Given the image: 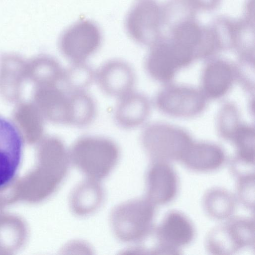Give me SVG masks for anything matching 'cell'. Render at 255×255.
Returning a JSON list of instances; mask_svg holds the SVG:
<instances>
[{
    "label": "cell",
    "mask_w": 255,
    "mask_h": 255,
    "mask_svg": "<svg viewBox=\"0 0 255 255\" xmlns=\"http://www.w3.org/2000/svg\"><path fill=\"white\" fill-rule=\"evenodd\" d=\"M95 72L85 62L72 63L65 69L62 81L64 88L70 91L86 90L95 79Z\"/></svg>",
    "instance_id": "cell-21"
},
{
    "label": "cell",
    "mask_w": 255,
    "mask_h": 255,
    "mask_svg": "<svg viewBox=\"0 0 255 255\" xmlns=\"http://www.w3.org/2000/svg\"><path fill=\"white\" fill-rule=\"evenodd\" d=\"M232 48L238 52L242 60L254 61V28L250 18L234 22Z\"/></svg>",
    "instance_id": "cell-20"
},
{
    "label": "cell",
    "mask_w": 255,
    "mask_h": 255,
    "mask_svg": "<svg viewBox=\"0 0 255 255\" xmlns=\"http://www.w3.org/2000/svg\"><path fill=\"white\" fill-rule=\"evenodd\" d=\"M236 204V198L232 194L220 188L211 189L203 198L205 212L210 217L218 220L231 218Z\"/></svg>",
    "instance_id": "cell-18"
},
{
    "label": "cell",
    "mask_w": 255,
    "mask_h": 255,
    "mask_svg": "<svg viewBox=\"0 0 255 255\" xmlns=\"http://www.w3.org/2000/svg\"><path fill=\"white\" fill-rule=\"evenodd\" d=\"M70 162L87 179L100 182L117 165L120 150L112 139L100 136L83 135L69 150Z\"/></svg>",
    "instance_id": "cell-1"
},
{
    "label": "cell",
    "mask_w": 255,
    "mask_h": 255,
    "mask_svg": "<svg viewBox=\"0 0 255 255\" xmlns=\"http://www.w3.org/2000/svg\"><path fill=\"white\" fill-rule=\"evenodd\" d=\"M238 110L235 105L228 103L221 109L218 117V129L220 136L224 139L231 141L240 122Z\"/></svg>",
    "instance_id": "cell-22"
},
{
    "label": "cell",
    "mask_w": 255,
    "mask_h": 255,
    "mask_svg": "<svg viewBox=\"0 0 255 255\" xmlns=\"http://www.w3.org/2000/svg\"><path fill=\"white\" fill-rule=\"evenodd\" d=\"M220 0H191L196 8L205 10L214 9L219 4Z\"/></svg>",
    "instance_id": "cell-24"
},
{
    "label": "cell",
    "mask_w": 255,
    "mask_h": 255,
    "mask_svg": "<svg viewBox=\"0 0 255 255\" xmlns=\"http://www.w3.org/2000/svg\"><path fill=\"white\" fill-rule=\"evenodd\" d=\"M153 232L157 241L151 250L153 254H179L180 249L190 244L195 236L191 221L177 211L168 212Z\"/></svg>",
    "instance_id": "cell-8"
},
{
    "label": "cell",
    "mask_w": 255,
    "mask_h": 255,
    "mask_svg": "<svg viewBox=\"0 0 255 255\" xmlns=\"http://www.w3.org/2000/svg\"><path fill=\"white\" fill-rule=\"evenodd\" d=\"M236 148L232 167L237 176L252 173L254 168L255 131L254 127L241 124L231 141Z\"/></svg>",
    "instance_id": "cell-17"
},
{
    "label": "cell",
    "mask_w": 255,
    "mask_h": 255,
    "mask_svg": "<svg viewBox=\"0 0 255 255\" xmlns=\"http://www.w3.org/2000/svg\"><path fill=\"white\" fill-rule=\"evenodd\" d=\"M141 141L152 162L181 161L193 141L190 134L180 128L162 123H152L143 129Z\"/></svg>",
    "instance_id": "cell-3"
},
{
    "label": "cell",
    "mask_w": 255,
    "mask_h": 255,
    "mask_svg": "<svg viewBox=\"0 0 255 255\" xmlns=\"http://www.w3.org/2000/svg\"><path fill=\"white\" fill-rule=\"evenodd\" d=\"M196 8L191 0H169L161 7L163 27L170 31L181 23L193 20Z\"/></svg>",
    "instance_id": "cell-19"
},
{
    "label": "cell",
    "mask_w": 255,
    "mask_h": 255,
    "mask_svg": "<svg viewBox=\"0 0 255 255\" xmlns=\"http://www.w3.org/2000/svg\"><path fill=\"white\" fill-rule=\"evenodd\" d=\"M102 34L98 25L90 20H81L66 29L59 40L60 50L72 63H80L100 48Z\"/></svg>",
    "instance_id": "cell-5"
},
{
    "label": "cell",
    "mask_w": 255,
    "mask_h": 255,
    "mask_svg": "<svg viewBox=\"0 0 255 255\" xmlns=\"http://www.w3.org/2000/svg\"><path fill=\"white\" fill-rule=\"evenodd\" d=\"M237 79V66L222 59H211L203 69L201 90L207 99H220Z\"/></svg>",
    "instance_id": "cell-13"
},
{
    "label": "cell",
    "mask_w": 255,
    "mask_h": 255,
    "mask_svg": "<svg viewBox=\"0 0 255 255\" xmlns=\"http://www.w3.org/2000/svg\"><path fill=\"white\" fill-rule=\"evenodd\" d=\"M145 183L146 198L155 206L169 203L178 192V177L169 162H152Z\"/></svg>",
    "instance_id": "cell-11"
},
{
    "label": "cell",
    "mask_w": 255,
    "mask_h": 255,
    "mask_svg": "<svg viewBox=\"0 0 255 255\" xmlns=\"http://www.w3.org/2000/svg\"><path fill=\"white\" fill-rule=\"evenodd\" d=\"M225 161V152L219 145L210 142L193 141L181 162L192 171L204 172L218 169Z\"/></svg>",
    "instance_id": "cell-15"
},
{
    "label": "cell",
    "mask_w": 255,
    "mask_h": 255,
    "mask_svg": "<svg viewBox=\"0 0 255 255\" xmlns=\"http://www.w3.org/2000/svg\"><path fill=\"white\" fill-rule=\"evenodd\" d=\"M237 192L239 199L248 209L254 208L255 173L238 177Z\"/></svg>",
    "instance_id": "cell-23"
},
{
    "label": "cell",
    "mask_w": 255,
    "mask_h": 255,
    "mask_svg": "<svg viewBox=\"0 0 255 255\" xmlns=\"http://www.w3.org/2000/svg\"><path fill=\"white\" fill-rule=\"evenodd\" d=\"M23 140L16 127L0 116V188L11 182L21 161Z\"/></svg>",
    "instance_id": "cell-9"
},
{
    "label": "cell",
    "mask_w": 255,
    "mask_h": 255,
    "mask_svg": "<svg viewBox=\"0 0 255 255\" xmlns=\"http://www.w3.org/2000/svg\"><path fill=\"white\" fill-rule=\"evenodd\" d=\"M150 111L148 99L141 93L132 91L119 98L114 111V120L121 128L131 129L143 124Z\"/></svg>",
    "instance_id": "cell-14"
},
{
    "label": "cell",
    "mask_w": 255,
    "mask_h": 255,
    "mask_svg": "<svg viewBox=\"0 0 255 255\" xmlns=\"http://www.w3.org/2000/svg\"><path fill=\"white\" fill-rule=\"evenodd\" d=\"M104 198V191L100 182L87 178L71 192L70 207L75 215L86 216L100 207Z\"/></svg>",
    "instance_id": "cell-16"
},
{
    "label": "cell",
    "mask_w": 255,
    "mask_h": 255,
    "mask_svg": "<svg viewBox=\"0 0 255 255\" xmlns=\"http://www.w3.org/2000/svg\"><path fill=\"white\" fill-rule=\"evenodd\" d=\"M126 27L137 43L151 46L161 37V7L153 0H140L128 12Z\"/></svg>",
    "instance_id": "cell-6"
},
{
    "label": "cell",
    "mask_w": 255,
    "mask_h": 255,
    "mask_svg": "<svg viewBox=\"0 0 255 255\" xmlns=\"http://www.w3.org/2000/svg\"><path fill=\"white\" fill-rule=\"evenodd\" d=\"M155 205L146 197L125 201L116 206L110 216L117 238L128 243L142 242L154 231Z\"/></svg>",
    "instance_id": "cell-2"
},
{
    "label": "cell",
    "mask_w": 255,
    "mask_h": 255,
    "mask_svg": "<svg viewBox=\"0 0 255 255\" xmlns=\"http://www.w3.org/2000/svg\"><path fill=\"white\" fill-rule=\"evenodd\" d=\"M207 99L201 89L184 85H170L160 90L155 105L163 113L178 118H191L206 108Z\"/></svg>",
    "instance_id": "cell-7"
},
{
    "label": "cell",
    "mask_w": 255,
    "mask_h": 255,
    "mask_svg": "<svg viewBox=\"0 0 255 255\" xmlns=\"http://www.w3.org/2000/svg\"><path fill=\"white\" fill-rule=\"evenodd\" d=\"M95 79L106 95L120 98L132 91L136 77L128 63L114 59L106 62L97 69Z\"/></svg>",
    "instance_id": "cell-10"
},
{
    "label": "cell",
    "mask_w": 255,
    "mask_h": 255,
    "mask_svg": "<svg viewBox=\"0 0 255 255\" xmlns=\"http://www.w3.org/2000/svg\"><path fill=\"white\" fill-rule=\"evenodd\" d=\"M194 61L192 57L167 37L162 36L150 46L145 61L149 75L162 83L171 82L177 72Z\"/></svg>",
    "instance_id": "cell-4"
},
{
    "label": "cell",
    "mask_w": 255,
    "mask_h": 255,
    "mask_svg": "<svg viewBox=\"0 0 255 255\" xmlns=\"http://www.w3.org/2000/svg\"><path fill=\"white\" fill-rule=\"evenodd\" d=\"M225 224L216 227L208 233L206 247L211 254L232 255L249 247L245 228L236 218H230Z\"/></svg>",
    "instance_id": "cell-12"
}]
</instances>
